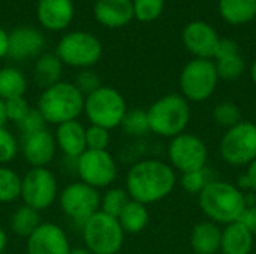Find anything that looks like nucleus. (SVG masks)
Wrapping results in <instances>:
<instances>
[{"instance_id":"58836bf2","label":"nucleus","mask_w":256,"mask_h":254,"mask_svg":"<svg viewBox=\"0 0 256 254\" xmlns=\"http://www.w3.org/2000/svg\"><path fill=\"white\" fill-rule=\"evenodd\" d=\"M6 103V115H8V121H14V123H20L24 115L30 111V105L28 102L22 97H15L10 100H4Z\"/></svg>"},{"instance_id":"f257e3e1","label":"nucleus","mask_w":256,"mask_h":254,"mask_svg":"<svg viewBox=\"0 0 256 254\" xmlns=\"http://www.w3.org/2000/svg\"><path fill=\"white\" fill-rule=\"evenodd\" d=\"M177 184L171 165L158 159H144L130 166L126 175V192L132 201L144 205L156 204L170 196Z\"/></svg>"},{"instance_id":"49530a36","label":"nucleus","mask_w":256,"mask_h":254,"mask_svg":"<svg viewBox=\"0 0 256 254\" xmlns=\"http://www.w3.org/2000/svg\"><path fill=\"white\" fill-rule=\"evenodd\" d=\"M250 78H252L254 84H255V85H256V60H255V61H254L252 67H250Z\"/></svg>"},{"instance_id":"c03bdc74","label":"nucleus","mask_w":256,"mask_h":254,"mask_svg":"<svg viewBox=\"0 0 256 254\" xmlns=\"http://www.w3.org/2000/svg\"><path fill=\"white\" fill-rule=\"evenodd\" d=\"M6 246H8V235H6V232L0 228V254L4 253Z\"/></svg>"},{"instance_id":"bb28decb","label":"nucleus","mask_w":256,"mask_h":254,"mask_svg":"<svg viewBox=\"0 0 256 254\" xmlns=\"http://www.w3.org/2000/svg\"><path fill=\"white\" fill-rule=\"evenodd\" d=\"M27 90V79L16 67L0 69V99L10 100L22 97Z\"/></svg>"},{"instance_id":"f8f14e48","label":"nucleus","mask_w":256,"mask_h":254,"mask_svg":"<svg viewBox=\"0 0 256 254\" xmlns=\"http://www.w3.org/2000/svg\"><path fill=\"white\" fill-rule=\"evenodd\" d=\"M58 201L63 214L81 225L100 210L99 190L84 184L82 181L68 184L58 193Z\"/></svg>"},{"instance_id":"a19ab883","label":"nucleus","mask_w":256,"mask_h":254,"mask_svg":"<svg viewBox=\"0 0 256 254\" xmlns=\"http://www.w3.org/2000/svg\"><path fill=\"white\" fill-rule=\"evenodd\" d=\"M254 237L256 235V205H248L244 213L242 214L240 220H238Z\"/></svg>"},{"instance_id":"f3484780","label":"nucleus","mask_w":256,"mask_h":254,"mask_svg":"<svg viewBox=\"0 0 256 254\" xmlns=\"http://www.w3.org/2000/svg\"><path fill=\"white\" fill-rule=\"evenodd\" d=\"M219 40L216 30L204 21H192L183 30V43L196 58H214Z\"/></svg>"},{"instance_id":"2f4dec72","label":"nucleus","mask_w":256,"mask_h":254,"mask_svg":"<svg viewBox=\"0 0 256 254\" xmlns=\"http://www.w3.org/2000/svg\"><path fill=\"white\" fill-rule=\"evenodd\" d=\"M213 120L219 127L228 130L242 121V111L232 102H220L213 109Z\"/></svg>"},{"instance_id":"79ce46f5","label":"nucleus","mask_w":256,"mask_h":254,"mask_svg":"<svg viewBox=\"0 0 256 254\" xmlns=\"http://www.w3.org/2000/svg\"><path fill=\"white\" fill-rule=\"evenodd\" d=\"M8 49H9V33L0 27V60L8 57Z\"/></svg>"},{"instance_id":"6ab92c4d","label":"nucleus","mask_w":256,"mask_h":254,"mask_svg":"<svg viewBox=\"0 0 256 254\" xmlns=\"http://www.w3.org/2000/svg\"><path fill=\"white\" fill-rule=\"evenodd\" d=\"M214 66L218 70V76L226 81L238 79L244 73V60L240 54V48L232 39H220L216 54H214Z\"/></svg>"},{"instance_id":"ea45409f","label":"nucleus","mask_w":256,"mask_h":254,"mask_svg":"<svg viewBox=\"0 0 256 254\" xmlns=\"http://www.w3.org/2000/svg\"><path fill=\"white\" fill-rule=\"evenodd\" d=\"M240 190L242 189H246V190H250L256 193V160H254L248 169H246V174L240 178Z\"/></svg>"},{"instance_id":"de8ad7c7","label":"nucleus","mask_w":256,"mask_h":254,"mask_svg":"<svg viewBox=\"0 0 256 254\" xmlns=\"http://www.w3.org/2000/svg\"><path fill=\"white\" fill-rule=\"evenodd\" d=\"M192 254H196V253H192Z\"/></svg>"},{"instance_id":"c9c22d12","label":"nucleus","mask_w":256,"mask_h":254,"mask_svg":"<svg viewBox=\"0 0 256 254\" xmlns=\"http://www.w3.org/2000/svg\"><path fill=\"white\" fill-rule=\"evenodd\" d=\"M111 141V135L108 129L99 127V126H88L86 127V144L87 150H96V151H105L108 150Z\"/></svg>"},{"instance_id":"a211bd4d","label":"nucleus","mask_w":256,"mask_h":254,"mask_svg":"<svg viewBox=\"0 0 256 254\" xmlns=\"http://www.w3.org/2000/svg\"><path fill=\"white\" fill-rule=\"evenodd\" d=\"M38 19L51 31L64 30L74 19L75 7L72 0H39Z\"/></svg>"},{"instance_id":"ddd939ff","label":"nucleus","mask_w":256,"mask_h":254,"mask_svg":"<svg viewBox=\"0 0 256 254\" xmlns=\"http://www.w3.org/2000/svg\"><path fill=\"white\" fill-rule=\"evenodd\" d=\"M207 157V145L201 138L192 133H182L172 138L168 145L170 165L182 174L206 168Z\"/></svg>"},{"instance_id":"473e14b6","label":"nucleus","mask_w":256,"mask_h":254,"mask_svg":"<svg viewBox=\"0 0 256 254\" xmlns=\"http://www.w3.org/2000/svg\"><path fill=\"white\" fill-rule=\"evenodd\" d=\"M212 181H213V178H212L207 166L202 169H198V171L182 174V178H180V184H182L183 190H186L190 195H200Z\"/></svg>"},{"instance_id":"aec40b11","label":"nucleus","mask_w":256,"mask_h":254,"mask_svg":"<svg viewBox=\"0 0 256 254\" xmlns=\"http://www.w3.org/2000/svg\"><path fill=\"white\" fill-rule=\"evenodd\" d=\"M57 148L69 159L76 160L86 150V127L81 121L72 120L58 124L54 132Z\"/></svg>"},{"instance_id":"f03ea898","label":"nucleus","mask_w":256,"mask_h":254,"mask_svg":"<svg viewBox=\"0 0 256 254\" xmlns=\"http://www.w3.org/2000/svg\"><path fill=\"white\" fill-rule=\"evenodd\" d=\"M200 207L210 222L226 226L240 220L248 201L243 190L237 186L213 180L200 193Z\"/></svg>"},{"instance_id":"a878e982","label":"nucleus","mask_w":256,"mask_h":254,"mask_svg":"<svg viewBox=\"0 0 256 254\" xmlns=\"http://www.w3.org/2000/svg\"><path fill=\"white\" fill-rule=\"evenodd\" d=\"M117 220L124 234L135 235V234L142 232L147 228L150 214H148L147 205L130 199L129 204L124 207V210L117 217Z\"/></svg>"},{"instance_id":"6e6552de","label":"nucleus","mask_w":256,"mask_h":254,"mask_svg":"<svg viewBox=\"0 0 256 254\" xmlns=\"http://www.w3.org/2000/svg\"><path fill=\"white\" fill-rule=\"evenodd\" d=\"M219 76L214 61L206 58H194L180 73L182 96L188 102H204L216 90Z\"/></svg>"},{"instance_id":"4468645a","label":"nucleus","mask_w":256,"mask_h":254,"mask_svg":"<svg viewBox=\"0 0 256 254\" xmlns=\"http://www.w3.org/2000/svg\"><path fill=\"white\" fill-rule=\"evenodd\" d=\"M27 254H69L72 247L66 232L56 223H40L27 238Z\"/></svg>"},{"instance_id":"39448f33","label":"nucleus","mask_w":256,"mask_h":254,"mask_svg":"<svg viewBox=\"0 0 256 254\" xmlns=\"http://www.w3.org/2000/svg\"><path fill=\"white\" fill-rule=\"evenodd\" d=\"M126 112L128 106L124 97L112 87L102 85L86 96L84 114L92 126H99L111 132L112 129L120 127Z\"/></svg>"},{"instance_id":"37998d69","label":"nucleus","mask_w":256,"mask_h":254,"mask_svg":"<svg viewBox=\"0 0 256 254\" xmlns=\"http://www.w3.org/2000/svg\"><path fill=\"white\" fill-rule=\"evenodd\" d=\"M8 123V115H6V103L3 99H0V127H4Z\"/></svg>"},{"instance_id":"7c9ffc66","label":"nucleus","mask_w":256,"mask_h":254,"mask_svg":"<svg viewBox=\"0 0 256 254\" xmlns=\"http://www.w3.org/2000/svg\"><path fill=\"white\" fill-rule=\"evenodd\" d=\"M120 127L123 132L132 138H142L150 133V124H148V117L147 111L135 108V109H128Z\"/></svg>"},{"instance_id":"4c0bfd02","label":"nucleus","mask_w":256,"mask_h":254,"mask_svg":"<svg viewBox=\"0 0 256 254\" xmlns=\"http://www.w3.org/2000/svg\"><path fill=\"white\" fill-rule=\"evenodd\" d=\"M21 135H28L38 130H42L46 127V121L42 117V114L39 112L38 108H30V111L24 115V118L16 124Z\"/></svg>"},{"instance_id":"c85d7f7f","label":"nucleus","mask_w":256,"mask_h":254,"mask_svg":"<svg viewBox=\"0 0 256 254\" xmlns=\"http://www.w3.org/2000/svg\"><path fill=\"white\" fill-rule=\"evenodd\" d=\"M130 196L126 192V189L122 187H108L104 195H100V210L102 213L111 216V217H118L120 213L124 210V207L129 204Z\"/></svg>"},{"instance_id":"cd10ccee","label":"nucleus","mask_w":256,"mask_h":254,"mask_svg":"<svg viewBox=\"0 0 256 254\" xmlns=\"http://www.w3.org/2000/svg\"><path fill=\"white\" fill-rule=\"evenodd\" d=\"M40 223L42 222L39 217V211L27 205L18 207L10 216V229L15 235L21 238H28Z\"/></svg>"},{"instance_id":"1a4fd4ad","label":"nucleus","mask_w":256,"mask_h":254,"mask_svg":"<svg viewBox=\"0 0 256 254\" xmlns=\"http://www.w3.org/2000/svg\"><path fill=\"white\" fill-rule=\"evenodd\" d=\"M220 156L231 166H249L256 160V124L240 121L220 139Z\"/></svg>"},{"instance_id":"dca6fc26","label":"nucleus","mask_w":256,"mask_h":254,"mask_svg":"<svg viewBox=\"0 0 256 254\" xmlns=\"http://www.w3.org/2000/svg\"><path fill=\"white\" fill-rule=\"evenodd\" d=\"M44 48H45V37L34 27L21 25L9 33L8 57L15 61L38 58L40 54H44Z\"/></svg>"},{"instance_id":"e433bc0d","label":"nucleus","mask_w":256,"mask_h":254,"mask_svg":"<svg viewBox=\"0 0 256 254\" xmlns=\"http://www.w3.org/2000/svg\"><path fill=\"white\" fill-rule=\"evenodd\" d=\"M75 87L86 96L92 94L93 91H96L99 87H102V82H100V78L99 75L92 70V69H81L75 78Z\"/></svg>"},{"instance_id":"9b49d317","label":"nucleus","mask_w":256,"mask_h":254,"mask_svg":"<svg viewBox=\"0 0 256 254\" xmlns=\"http://www.w3.org/2000/svg\"><path fill=\"white\" fill-rule=\"evenodd\" d=\"M75 169L80 181L96 190L111 187L117 178V163L108 150H86L75 160Z\"/></svg>"},{"instance_id":"9d476101","label":"nucleus","mask_w":256,"mask_h":254,"mask_svg":"<svg viewBox=\"0 0 256 254\" xmlns=\"http://www.w3.org/2000/svg\"><path fill=\"white\" fill-rule=\"evenodd\" d=\"M58 198V183L48 168H30L22 177L21 199L24 205L44 211Z\"/></svg>"},{"instance_id":"423d86ee","label":"nucleus","mask_w":256,"mask_h":254,"mask_svg":"<svg viewBox=\"0 0 256 254\" xmlns=\"http://www.w3.org/2000/svg\"><path fill=\"white\" fill-rule=\"evenodd\" d=\"M124 235L118 220L102 211L82 223L84 244L92 254H117L123 247Z\"/></svg>"},{"instance_id":"72a5a7b5","label":"nucleus","mask_w":256,"mask_h":254,"mask_svg":"<svg viewBox=\"0 0 256 254\" xmlns=\"http://www.w3.org/2000/svg\"><path fill=\"white\" fill-rule=\"evenodd\" d=\"M134 16L141 22H152L158 19L164 10V0H132Z\"/></svg>"},{"instance_id":"f704fd0d","label":"nucleus","mask_w":256,"mask_h":254,"mask_svg":"<svg viewBox=\"0 0 256 254\" xmlns=\"http://www.w3.org/2000/svg\"><path fill=\"white\" fill-rule=\"evenodd\" d=\"M20 151V144L16 138L6 129L0 127V166H6L12 162Z\"/></svg>"},{"instance_id":"7ed1b4c3","label":"nucleus","mask_w":256,"mask_h":254,"mask_svg":"<svg viewBox=\"0 0 256 254\" xmlns=\"http://www.w3.org/2000/svg\"><path fill=\"white\" fill-rule=\"evenodd\" d=\"M84 94L74 82L58 81L57 84L44 88L38 100V109L45 118L46 124H63L66 121L78 120L84 112Z\"/></svg>"},{"instance_id":"c756f323","label":"nucleus","mask_w":256,"mask_h":254,"mask_svg":"<svg viewBox=\"0 0 256 254\" xmlns=\"http://www.w3.org/2000/svg\"><path fill=\"white\" fill-rule=\"evenodd\" d=\"M21 183L22 177L14 169L0 166V204H10L21 198Z\"/></svg>"},{"instance_id":"5701e85b","label":"nucleus","mask_w":256,"mask_h":254,"mask_svg":"<svg viewBox=\"0 0 256 254\" xmlns=\"http://www.w3.org/2000/svg\"><path fill=\"white\" fill-rule=\"evenodd\" d=\"M254 247V235L240 223L226 225L222 229L220 252L222 254H250Z\"/></svg>"},{"instance_id":"393cba45","label":"nucleus","mask_w":256,"mask_h":254,"mask_svg":"<svg viewBox=\"0 0 256 254\" xmlns=\"http://www.w3.org/2000/svg\"><path fill=\"white\" fill-rule=\"evenodd\" d=\"M219 12L230 24H246L256 16V0H219Z\"/></svg>"},{"instance_id":"8fccbe9b","label":"nucleus","mask_w":256,"mask_h":254,"mask_svg":"<svg viewBox=\"0 0 256 254\" xmlns=\"http://www.w3.org/2000/svg\"><path fill=\"white\" fill-rule=\"evenodd\" d=\"M3 254H4V253H3Z\"/></svg>"},{"instance_id":"4be33fe9","label":"nucleus","mask_w":256,"mask_h":254,"mask_svg":"<svg viewBox=\"0 0 256 254\" xmlns=\"http://www.w3.org/2000/svg\"><path fill=\"white\" fill-rule=\"evenodd\" d=\"M220 226L206 220L194 226L190 234V247L196 254H216L220 250Z\"/></svg>"},{"instance_id":"2eb2a0df","label":"nucleus","mask_w":256,"mask_h":254,"mask_svg":"<svg viewBox=\"0 0 256 254\" xmlns=\"http://www.w3.org/2000/svg\"><path fill=\"white\" fill-rule=\"evenodd\" d=\"M20 148L26 162L32 168H46L52 162L57 151L54 133H51L48 127L22 135Z\"/></svg>"},{"instance_id":"412c9836","label":"nucleus","mask_w":256,"mask_h":254,"mask_svg":"<svg viewBox=\"0 0 256 254\" xmlns=\"http://www.w3.org/2000/svg\"><path fill=\"white\" fill-rule=\"evenodd\" d=\"M93 13L99 24L110 28L123 27L135 18L132 0H96Z\"/></svg>"},{"instance_id":"0eeeda50","label":"nucleus","mask_w":256,"mask_h":254,"mask_svg":"<svg viewBox=\"0 0 256 254\" xmlns=\"http://www.w3.org/2000/svg\"><path fill=\"white\" fill-rule=\"evenodd\" d=\"M54 52L66 66L78 67L80 70L90 69L102 57V43L94 34L76 30L64 34Z\"/></svg>"},{"instance_id":"b1692460","label":"nucleus","mask_w":256,"mask_h":254,"mask_svg":"<svg viewBox=\"0 0 256 254\" xmlns=\"http://www.w3.org/2000/svg\"><path fill=\"white\" fill-rule=\"evenodd\" d=\"M63 63L60 61V58L56 55V52H44L36 58V64H34V81L38 82V85H40L42 88L51 87L54 84H57L58 81H62V73H63Z\"/></svg>"},{"instance_id":"a18cd8bd","label":"nucleus","mask_w":256,"mask_h":254,"mask_svg":"<svg viewBox=\"0 0 256 254\" xmlns=\"http://www.w3.org/2000/svg\"><path fill=\"white\" fill-rule=\"evenodd\" d=\"M69 254H92L87 249H72Z\"/></svg>"},{"instance_id":"20e7f679","label":"nucleus","mask_w":256,"mask_h":254,"mask_svg":"<svg viewBox=\"0 0 256 254\" xmlns=\"http://www.w3.org/2000/svg\"><path fill=\"white\" fill-rule=\"evenodd\" d=\"M147 117L152 133L172 139L184 133L190 121V106L182 94H166L147 109Z\"/></svg>"},{"instance_id":"09e8293b","label":"nucleus","mask_w":256,"mask_h":254,"mask_svg":"<svg viewBox=\"0 0 256 254\" xmlns=\"http://www.w3.org/2000/svg\"><path fill=\"white\" fill-rule=\"evenodd\" d=\"M255 109H256V108H255Z\"/></svg>"}]
</instances>
